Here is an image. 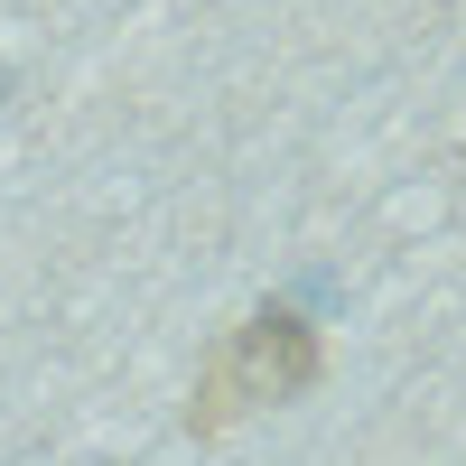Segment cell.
I'll return each mask as SVG.
<instances>
[{
	"instance_id": "6da1fadb",
	"label": "cell",
	"mask_w": 466,
	"mask_h": 466,
	"mask_svg": "<svg viewBox=\"0 0 466 466\" xmlns=\"http://www.w3.org/2000/svg\"><path fill=\"white\" fill-rule=\"evenodd\" d=\"M318 382H327V336L308 327L289 299H261L252 318L224 327V345L206 355V382H197V401H187V430L215 439L243 410H280L299 392H318Z\"/></svg>"
},
{
	"instance_id": "7a4b0ae2",
	"label": "cell",
	"mask_w": 466,
	"mask_h": 466,
	"mask_svg": "<svg viewBox=\"0 0 466 466\" xmlns=\"http://www.w3.org/2000/svg\"><path fill=\"white\" fill-rule=\"evenodd\" d=\"M10 103H19V66L0 56V112H10Z\"/></svg>"
}]
</instances>
